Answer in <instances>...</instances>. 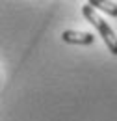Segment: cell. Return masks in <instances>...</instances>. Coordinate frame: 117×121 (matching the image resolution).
Wrapping results in <instances>:
<instances>
[{
    "instance_id": "obj_1",
    "label": "cell",
    "mask_w": 117,
    "mask_h": 121,
    "mask_svg": "<svg viewBox=\"0 0 117 121\" xmlns=\"http://www.w3.org/2000/svg\"><path fill=\"white\" fill-rule=\"evenodd\" d=\"M82 13H84V17L97 28V32L100 34V37H102V41H104V45L108 47V50L117 56V35H115V32L112 30V26L97 13V9H95L91 4L82 6Z\"/></svg>"
},
{
    "instance_id": "obj_2",
    "label": "cell",
    "mask_w": 117,
    "mask_h": 121,
    "mask_svg": "<svg viewBox=\"0 0 117 121\" xmlns=\"http://www.w3.org/2000/svg\"><path fill=\"white\" fill-rule=\"evenodd\" d=\"M61 39L65 43H71V45H91L93 43V35L89 32H76V30H65L61 34Z\"/></svg>"
},
{
    "instance_id": "obj_3",
    "label": "cell",
    "mask_w": 117,
    "mask_h": 121,
    "mask_svg": "<svg viewBox=\"0 0 117 121\" xmlns=\"http://www.w3.org/2000/svg\"><path fill=\"white\" fill-rule=\"evenodd\" d=\"M88 4H91L95 9H100V11H104L106 15L117 17V4H115V2H104V0H89Z\"/></svg>"
}]
</instances>
